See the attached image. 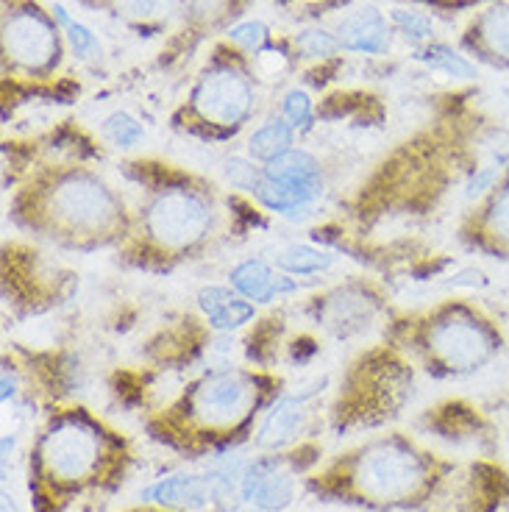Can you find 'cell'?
<instances>
[{"instance_id": "cell-25", "label": "cell", "mask_w": 509, "mask_h": 512, "mask_svg": "<svg viewBox=\"0 0 509 512\" xmlns=\"http://www.w3.org/2000/svg\"><path fill=\"white\" fill-rule=\"evenodd\" d=\"M298 51L309 56V59H326V56H334L340 42H337V34H329L326 28H306L295 39Z\"/></svg>"}, {"instance_id": "cell-1", "label": "cell", "mask_w": 509, "mask_h": 512, "mask_svg": "<svg viewBox=\"0 0 509 512\" xmlns=\"http://www.w3.org/2000/svg\"><path fill=\"white\" fill-rule=\"evenodd\" d=\"M12 220L28 234L70 251L120 248L131 234L134 212L98 170L48 165L14 192Z\"/></svg>"}, {"instance_id": "cell-32", "label": "cell", "mask_w": 509, "mask_h": 512, "mask_svg": "<svg viewBox=\"0 0 509 512\" xmlns=\"http://www.w3.org/2000/svg\"><path fill=\"white\" fill-rule=\"evenodd\" d=\"M137 512H153V510H137Z\"/></svg>"}, {"instance_id": "cell-5", "label": "cell", "mask_w": 509, "mask_h": 512, "mask_svg": "<svg viewBox=\"0 0 509 512\" xmlns=\"http://www.w3.org/2000/svg\"><path fill=\"white\" fill-rule=\"evenodd\" d=\"M443 479V462L404 437H382L348 454L323 476V490L354 496L373 507H418Z\"/></svg>"}, {"instance_id": "cell-26", "label": "cell", "mask_w": 509, "mask_h": 512, "mask_svg": "<svg viewBox=\"0 0 509 512\" xmlns=\"http://www.w3.org/2000/svg\"><path fill=\"white\" fill-rule=\"evenodd\" d=\"M284 120L293 128H306L312 123V98L306 90H290L284 95Z\"/></svg>"}, {"instance_id": "cell-16", "label": "cell", "mask_w": 509, "mask_h": 512, "mask_svg": "<svg viewBox=\"0 0 509 512\" xmlns=\"http://www.w3.org/2000/svg\"><path fill=\"white\" fill-rule=\"evenodd\" d=\"M195 301H198V309L204 312L206 323L220 334L237 332L245 323H251L256 318V304L242 298L234 287L209 284V287L198 290Z\"/></svg>"}, {"instance_id": "cell-9", "label": "cell", "mask_w": 509, "mask_h": 512, "mask_svg": "<svg viewBox=\"0 0 509 512\" xmlns=\"http://www.w3.org/2000/svg\"><path fill=\"white\" fill-rule=\"evenodd\" d=\"M457 240L471 254L509 262V165L501 170L496 184L462 212Z\"/></svg>"}, {"instance_id": "cell-29", "label": "cell", "mask_w": 509, "mask_h": 512, "mask_svg": "<svg viewBox=\"0 0 509 512\" xmlns=\"http://www.w3.org/2000/svg\"><path fill=\"white\" fill-rule=\"evenodd\" d=\"M229 39L234 45L245 48V51H259L268 42V28H265V23H259V20H248V23L229 28Z\"/></svg>"}, {"instance_id": "cell-30", "label": "cell", "mask_w": 509, "mask_h": 512, "mask_svg": "<svg viewBox=\"0 0 509 512\" xmlns=\"http://www.w3.org/2000/svg\"><path fill=\"white\" fill-rule=\"evenodd\" d=\"M3 512H14V510H12V504H9V499L3 501Z\"/></svg>"}, {"instance_id": "cell-20", "label": "cell", "mask_w": 509, "mask_h": 512, "mask_svg": "<svg viewBox=\"0 0 509 512\" xmlns=\"http://www.w3.org/2000/svg\"><path fill=\"white\" fill-rule=\"evenodd\" d=\"M334 262H337V256L323 251V248H315V245H287V248H281L273 256V265L295 276V279H301V276H320Z\"/></svg>"}, {"instance_id": "cell-13", "label": "cell", "mask_w": 509, "mask_h": 512, "mask_svg": "<svg viewBox=\"0 0 509 512\" xmlns=\"http://www.w3.org/2000/svg\"><path fill=\"white\" fill-rule=\"evenodd\" d=\"M229 287H234L242 298H248L256 307H265V304H276L281 298L298 293L301 282L265 259H242L240 265L231 268Z\"/></svg>"}, {"instance_id": "cell-14", "label": "cell", "mask_w": 509, "mask_h": 512, "mask_svg": "<svg viewBox=\"0 0 509 512\" xmlns=\"http://www.w3.org/2000/svg\"><path fill=\"white\" fill-rule=\"evenodd\" d=\"M309 396L312 393L306 390V393H284V396L273 398L265 418L259 423L256 446L265 451H281V448L293 446L309 418V410H306Z\"/></svg>"}, {"instance_id": "cell-21", "label": "cell", "mask_w": 509, "mask_h": 512, "mask_svg": "<svg viewBox=\"0 0 509 512\" xmlns=\"http://www.w3.org/2000/svg\"><path fill=\"white\" fill-rule=\"evenodd\" d=\"M112 9L131 26H159L173 14V0H112Z\"/></svg>"}, {"instance_id": "cell-2", "label": "cell", "mask_w": 509, "mask_h": 512, "mask_svg": "<svg viewBox=\"0 0 509 512\" xmlns=\"http://www.w3.org/2000/svg\"><path fill=\"white\" fill-rule=\"evenodd\" d=\"M148 176L131 220V234L117 251L142 270H173L198 259L220 231L217 190L195 173L170 165H137Z\"/></svg>"}, {"instance_id": "cell-8", "label": "cell", "mask_w": 509, "mask_h": 512, "mask_svg": "<svg viewBox=\"0 0 509 512\" xmlns=\"http://www.w3.org/2000/svg\"><path fill=\"white\" fill-rule=\"evenodd\" d=\"M323 167L318 156L304 148H293L279 159L262 165L254 184V198L268 212L281 218H304L309 215L323 195Z\"/></svg>"}, {"instance_id": "cell-23", "label": "cell", "mask_w": 509, "mask_h": 512, "mask_svg": "<svg viewBox=\"0 0 509 512\" xmlns=\"http://www.w3.org/2000/svg\"><path fill=\"white\" fill-rule=\"evenodd\" d=\"M53 17L59 20V26H64L67 31V39H70V45H73V51L81 59H95V56H101V42L95 39L90 28L81 26L78 20H73L70 14L64 12V6H53Z\"/></svg>"}, {"instance_id": "cell-31", "label": "cell", "mask_w": 509, "mask_h": 512, "mask_svg": "<svg viewBox=\"0 0 509 512\" xmlns=\"http://www.w3.org/2000/svg\"><path fill=\"white\" fill-rule=\"evenodd\" d=\"M437 3H468V0H437Z\"/></svg>"}, {"instance_id": "cell-15", "label": "cell", "mask_w": 509, "mask_h": 512, "mask_svg": "<svg viewBox=\"0 0 509 512\" xmlns=\"http://www.w3.org/2000/svg\"><path fill=\"white\" fill-rule=\"evenodd\" d=\"M465 48L476 59L509 70V0L493 3L473 17L465 31Z\"/></svg>"}, {"instance_id": "cell-22", "label": "cell", "mask_w": 509, "mask_h": 512, "mask_svg": "<svg viewBox=\"0 0 509 512\" xmlns=\"http://www.w3.org/2000/svg\"><path fill=\"white\" fill-rule=\"evenodd\" d=\"M418 62H423L426 67H432L437 73H446V76L451 78L476 76L473 64L468 62L465 56H459V53L451 51L448 45H440V42H426L418 51Z\"/></svg>"}, {"instance_id": "cell-18", "label": "cell", "mask_w": 509, "mask_h": 512, "mask_svg": "<svg viewBox=\"0 0 509 512\" xmlns=\"http://www.w3.org/2000/svg\"><path fill=\"white\" fill-rule=\"evenodd\" d=\"M142 499L153 501V504H162V507H206L209 501H215V485H212V476H198V474H173L151 485Z\"/></svg>"}, {"instance_id": "cell-12", "label": "cell", "mask_w": 509, "mask_h": 512, "mask_svg": "<svg viewBox=\"0 0 509 512\" xmlns=\"http://www.w3.org/2000/svg\"><path fill=\"white\" fill-rule=\"evenodd\" d=\"M295 479L293 471L276 457L248 462L242 474L240 499L245 504H254L262 512H281L293 504Z\"/></svg>"}, {"instance_id": "cell-27", "label": "cell", "mask_w": 509, "mask_h": 512, "mask_svg": "<svg viewBox=\"0 0 509 512\" xmlns=\"http://www.w3.org/2000/svg\"><path fill=\"white\" fill-rule=\"evenodd\" d=\"M393 23L401 31H404V37H409L412 42H429L434 34V26L418 12H407V9H395L393 12Z\"/></svg>"}, {"instance_id": "cell-4", "label": "cell", "mask_w": 509, "mask_h": 512, "mask_svg": "<svg viewBox=\"0 0 509 512\" xmlns=\"http://www.w3.org/2000/svg\"><path fill=\"white\" fill-rule=\"evenodd\" d=\"M398 346L420 368L440 379H465L493 365L507 348V334L490 312L471 298H448L395 323Z\"/></svg>"}, {"instance_id": "cell-17", "label": "cell", "mask_w": 509, "mask_h": 512, "mask_svg": "<svg viewBox=\"0 0 509 512\" xmlns=\"http://www.w3.org/2000/svg\"><path fill=\"white\" fill-rule=\"evenodd\" d=\"M340 48L354 53H384L390 48V28L379 9L362 6L357 12L345 14L337 26Z\"/></svg>"}, {"instance_id": "cell-19", "label": "cell", "mask_w": 509, "mask_h": 512, "mask_svg": "<svg viewBox=\"0 0 509 512\" xmlns=\"http://www.w3.org/2000/svg\"><path fill=\"white\" fill-rule=\"evenodd\" d=\"M295 128L279 117V120H270L265 126H259L251 134V140H248V156L254 159V162H262V165H268L273 159H279L287 151H293L295 145Z\"/></svg>"}, {"instance_id": "cell-11", "label": "cell", "mask_w": 509, "mask_h": 512, "mask_svg": "<svg viewBox=\"0 0 509 512\" xmlns=\"http://www.w3.org/2000/svg\"><path fill=\"white\" fill-rule=\"evenodd\" d=\"M309 312L320 329H326L337 340H351L370 329L384 312V295L376 293L370 282H345L318 295Z\"/></svg>"}, {"instance_id": "cell-28", "label": "cell", "mask_w": 509, "mask_h": 512, "mask_svg": "<svg viewBox=\"0 0 509 512\" xmlns=\"http://www.w3.org/2000/svg\"><path fill=\"white\" fill-rule=\"evenodd\" d=\"M184 12L190 14L192 20H201V23H215L220 17L234 9V0H181Z\"/></svg>"}, {"instance_id": "cell-3", "label": "cell", "mask_w": 509, "mask_h": 512, "mask_svg": "<svg viewBox=\"0 0 509 512\" xmlns=\"http://www.w3.org/2000/svg\"><path fill=\"white\" fill-rule=\"evenodd\" d=\"M279 393V376L259 368H215L190 382L153 423L173 446H220Z\"/></svg>"}, {"instance_id": "cell-7", "label": "cell", "mask_w": 509, "mask_h": 512, "mask_svg": "<svg viewBox=\"0 0 509 512\" xmlns=\"http://www.w3.org/2000/svg\"><path fill=\"white\" fill-rule=\"evenodd\" d=\"M254 112L251 78L234 64H215L195 81L187 101L192 134L204 140H229L240 131Z\"/></svg>"}, {"instance_id": "cell-6", "label": "cell", "mask_w": 509, "mask_h": 512, "mask_svg": "<svg viewBox=\"0 0 509 512\" xmlns=\"http://www.w3.org/2000/svg\"><path fill=\"white\" fill-rule=\"evenodd\" d=\"M112 465H117L112 435L84 410L56 415L39 437L34 454L37 479L56 490L95 485Z\"/></svg>"}, {"instance_id": "cell-10", "label": "cell", "mask_w": 509, "mask_h": 512, "mask_svg": "<svg viewBox=\"0 0 509 512\" xmlns=\"http://www.w3.org/2000/svg\"><path fill=\"white\" fill-rule=\"evenodd\" d=\"M3 56L26 73H48L62 56L59 28L37 6H20L3 17Z\"/></svg>"}, {"instance_id": "cell-24", "label": "cell", "mask_w": 509, "mask_h": 512, "mask_svg": "<svg viewBox=\"0 0 509 512\" xmlns=\"http://www.w3.org/2000/svg\"><path fill=\"white\" fill-rule=\"evenodd\" d=\"M103 134L106 140L117 145V148H134L137 142L145 137L142 126L128 115V112H112V115L103 120Z\"/></svg>"}]
</instances>
